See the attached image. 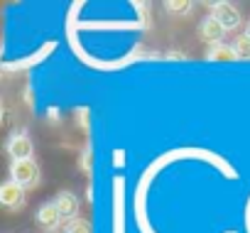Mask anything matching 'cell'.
I'll return each mask as SVG.
<instances>
[{
    "mask_svg": "<svg viewBox=\"0 0 250 233\" xmlns=\"http://www.w3.org/2000/svg\"><path fill=\"white\" fill-rule=\"evenodd\" d=\"M5 152L10 162H22V160H35V143L27 130H13L5 140Z\"/></svg>",
    "mask_w": 250,
    "mask_h": 233,
    "instance_id": "cell-1",
    "label": "cell"
},
{
    "mask_svg": "<svg viewBox=\"0 0 250 233\" xmlns=\"http://www.w3.org/2000/svg\"><path fill=\"white\" fill-rule=\"evenodd\" d=\"M10 179L20 184L22 189H35L40 187L42 172L35 160H22V162H10Z\"/></svg>",
    "mask_w": 250,
    "mask_h": 233,
    "instance_id": "cell-2",
    "label": "cell"
},
{
    "mask_svg": "<svg viewBox=\"0 0 250 233\" xmlns=\"http://www.w3.org/2000/svg\"><path fill=\"white\" fill-rule=\"evenodd\" d=\"M211 8V18H216L221 25H223V30L226 32H230V30H235V27H240V13H238V8L233 5V3H211L208 5Z\"/></svg>",
    "mask_w": 250,
    "mask_h": 233,
    "instance_id": "cell-3",
    "label": "cell"
},
{
    "mask_svg": "<svg viewBox=\"0 0 250 233\" xmlns=\"http://www.w3.org/2000/svg\"><path fill=\"white\" fill-rule=\"evenodd\" d=\"M196 35H199V40H201V42H206L208 47H216V44H223L226 30H223V25H221L216 18L206 15V18L199 22V27H196Z\"/></svg>",
    "mask_w": 250,
    "mask_h": 233,
    "instance_id": "cell-4",
    "label": "cell"
},
{
    "mask_svg": "<svg viewBox=\"0 0 250 233\" xmlns=\"http://www.w3.org/2000/svg\"><path fill=\"white\" fill-rule=\"evenodd\" d=\"M25 191L27 189H22L20 184L8 179V182H3V187H0V204H3L8 211H18V209L25 206V199H27Z\"/></svg>",
    "mask_w": 250,
    "mask_h": 233,
    "instance_id": "cell-5",
    "label": "cell"
},
{
    "mask_svg": "<svg viewBox=\"0 0 250 233\" xmlns=\"http://www.w3.org/2000/svg\"><path fill=\"white\" fill-rule=\"evenodd\" d=\"M35 221H37V226H42L47 233H54V231L64 223V218H62V213H59V209H57L54 201L42 204V206L37 209V213H35Z\"/></svg>",
    "mask_w": 250,
    "mask_h": 233,
    "instance_id": "cell-6",
    "label": "cell"
},
{
    "mask_svg": "<svg viewBox=\"0 0 250 233\" xmlns=\"http://www.w3.org/2000/svg\"><path fill=\"white\" fill-rule=\"evenodd\" d=\"M54 204H57V209H59V213H62V218H64V223L66 221H74V218H79V196L74 194V191H69V189H64V191H59L57 196H54Z\"/></svg>",
    "mask_w": 250,
    "mask_h": 233,
    "instance_id": "cell-7",
    "label": "cell"
},
{
    "mask_svg": "<svg viewBox=\"0 0 250 233\" xmlns=\"http://www.w3.org/2000/svg\"><path fill=\"white\" fill-rule=\"evenodd\" d=\"M238 54L233 49V44H216V47H208L206 49V62H235Z\"/></svg>",
    "mask_w": 250,
    "mask_h": 233,
    "instance_id": "cell-8",
    "label": "cell"
},
{
    "mask_svg": "<svg viewBox=\"0 0 250 233\" xmlns=\"http://www.w3.org/2000/svg\"><path fill=\"white\" fill-rule=\"evenodd\" d=\"M62 233H93V226H91V221L88 218H74V221H66L64 223V228H62Z\"/></svg>",
    "mask_w": 250,
    "mask_h": 233,
    "instance_id": "cell-9",
    "label": "cell"
},
{
    "mask_svg": "<svg viewBox=\"0 0 250 233\" xmlns=\"http://www.w3.org/2000/svg\"><path fill=\"white\" fill-rule=\"evenodd\" d=\"M233 49H235L238 59H250V35H248V32L235 35V40H233Z\"/></svg>",
    "mask_w": 250,
    "mask_h": 233,
    "instance_id": "cell-10",
    "label": "cell"
},
{
    "mask_svg": "<svg viewBox=\"0 0 250 233\" xmlns=\"http://www.w3.org/2000/svg\"><path fill=\"white\" fill-rule=\"evenodd\" d=\"M162 8L169 13V15H189L194 3H189V0H179V3H174V0H167V3H162Z\"/></svg>",
    "mask_w": 250,
    "mask_h": 233,
    "instance_id": "cell-11",
    "label": "cell"
},
{
    "mask_svg": "<svg viewBox=\"0 0 250 233\" xmlns=\"http://www.w3.org/2000/svg\"><path fill=\"white\" fill-rule=\"evenodd\" d=\"M91 165H93V148L91 145H83L81 155H79V167L83 174H91Z\"/></svg>",
    "mask_w": 250,
    "mask_h": 233,
    "instance_id": "cell-12",
    "label": "cell"
},
{
    "mask_svg": "<svg viewBox=\"0 0 250 233\" xmlns=\"http://www.w3.org/2000/svg\"><path fill=\"white\" fill-rule=\"evenodd\" d=\"M167 57H169V59H184V54H177V52H169Z\"/></svg>",
    "mask_w": 250,
    "mask_h": 233,
    "instance_id": "cell-13",
    "label": "cell"
},
{
    "mask_svg": "<svg viewBox=\"0 0 250 233\" xmlns=\"http://www.w3.org/2000/svg\"><path fill=\"white\" fill-rule=\"evenodd\" d=\"M245 32H248V35H250V22H248V30H245Z\"/></svg>",
    "mask_w": 250,
    "mask_h": 233,
    "instance_id": "cell-14",
    "label": "cell"
}]
</instances>
